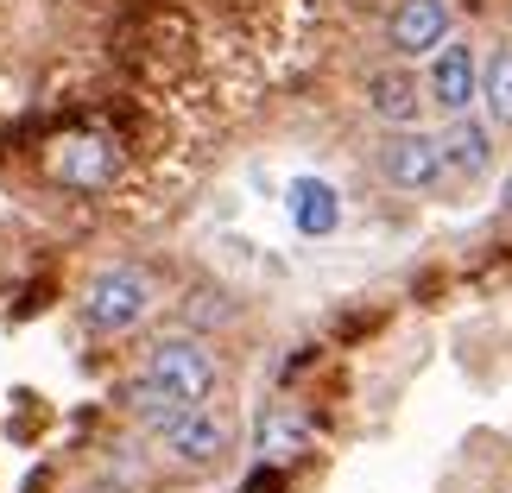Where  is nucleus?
I'll list each match as a JSON object with an SVG mask.
<instances>
[{
	"instance_id": "f257e3e1",
	"label": "nucleus",
	"mask_w": 512,
	"mask_h": 493,
	"mask_svg": "<svg viewBox=\"0 0 512 493\" xmlns=\"http://www.w3.org/2000/svg\"><path fill=\"white\" fill-rule=\"evenodd\" d=\"M209 392H215V354L196 342V335H165V342L146 354L140 380H133V411L159 430L177 411H196Z\"/></svg>"
},
{
	"instance_id": "f03ea898",
	"label": "nucleus",
	"mask_w": 512,
	"mask_h": 493,
	"mask_svg": "<svg viewBox=\"0 0 512 493\" xmlns=\"http://www.w3.org/2000/svg\"><path fill=\"white\" fill-rule=\"evenodd\" d=\"M152 304H159V285L140 266H102L83 291V317L102 335H127L140 317H152Z\"/></svg>"
},
{
	"instance_id": "7ed1b4c3",
	"label": "nucleus",
	"mask_w": 512,
	"mask_h": 493,
	"mask_svg": "<svg viewBox=\"0 0 512 493\" xmlns=\"http://www.w3.org/2000/svg\"><path fill=\"white\" fill-rule=\"evenodd\" d=\"M45 171L57 177V184H70V190H108L114 184V171H121V152H114L102 133H64V140H51L45 152Z\"/></svg>"
},
{
	"instance_id": "20e7f679",
	"label": "nucleus",
	"mask_w": 512,
	"mask_h": 493,
	"mask_svg": "<svg viewBox=\"0 0 512 493\" xmlns=\"http://www.w3.org/2000/svg\"><path fill=\"white\" fill-rule=\"evenodd\" d=\"M380 171L392 190H437L443 184V159H437V140L430 133H411V127H392L386 146H380Z\"/></svg>"
},
{
	"instance_id": "39448f33",
	"label": "nucleus",
	"mask_w": 512,
	"mask_h": 493,
	"mask_svg": "<svg viewBox=\"0 0 512 493\" xmlns=\"http://www.w3.org/2000/svg\"><path fill=\"white\" fill-rule=\"evenodd\" d=\"M159 443H165V456L184 462V468H215L228 456V424L196 405V411H177L171 424H159Z\"/></svg>"
},
{
	"instance_id": "423d86ee",
	"label": "nucleus",
	"mask_w": 512,
	"mask_h": 493,
	"mask_svg": "<svg viewBox=\"0 0 512 493\" xmlns=\"http://www.w3.org/2000/svg\"><path fill=\"white\" fill-rule=\"evenodd\" d=\"M475 83H481V64H475V51L462 45V38H443L437 51H430V102H437L449 121L456 114H468L475 108Z\"/></svg>"
},
{
	"instance_id": "0eeeda50",
	"label": "nucleus",
	"mask_w": 512,
	"mask_h": 493,
	"mask_svg": "<svg viewBox=\"0 0 512 493\" xmlns=\"http://www.w3.org/2000/svg\"><path fill=\"white\" fill-rule=\"evenodd\" d=\"M449 38V0H399L386 13V45L399 57H430Z\"/></svg>"
},
{
	"instance_id": "6e6552de",
	"label": "nucleus",
	"mask_w": 512,
	"mask_h": 493,
	"mask_svg": "<svg viewBox=\"0 0 512 493\" xmlns=\"http://www.w3.org/2000/svg\"><path fill=\"white\" fill-rule=\"evenodd\" d=\"M437 159H443V177H481L494 165V127L456 114V121L437 133Z\"/></svg>"
},
{
	"instance_id": "1a4fd4ad",
	"label": "nucleus",
	"mask_w": 512,
	"mask_h": 493,
	"mask_svg": "<svg viewBox=\"0 0 512 493\" xmlns=\"http://www.w3.org/2000/svg\"><path fill=\"white\" fill-rule=\"evenodd\" d=\"M418 102L424 95H418V76L411 70H373L367 76V108L380 114L386 127H411L418 121Z\"/></svg>"
},
{
	"instance_id": "9d476101",
	"label": "nucleus",
	"mask_w": 512,
	"mask_h": 493,
	"mask_svg": "<svg viewBox=\"0 0 512 493\" xmlns=\"http://www.w3.org/2000/svg\"><path fill=\"white\" fill-rule=\"evenodd\" d=\"M336 222H342V196L329 190L323 177H298V184H291V228L317 241V234H329Z\"/></svg>"
},
{
	"instance_id": "9b49d317",
	"label": "nucleus",
	"mask_w": 512,
	"mask_h": 493,
	"mask_svg": "<svg viewBox=\"0 0 512 493\" xmlns=\"http://www.w3.org/2000/svg\"><path fill=\"white\" fill-rule=\"evenodd\" d=\"M475 102L487 108V121H494V127H512V45H494V57L481 64Z\"/></svg>"
},
{
	"instance_id": "f8f14e48",
	"label": "nucleus",
	"mask_w": 512,
	"mask_h": 493,
	"mask_svg": "<svg viewBox=\"0 0 512 493\" xmlns=\"http://www.w3.org/2000/svg\"><path fill=\"white\" fill-rule=\"evenodd\" d=\"M304 449H310L304 418H291V411H266L260 418V456L266 462H298Z\"/></svg>"
},
{
	"instance_id": "ddd939ff",
	"label": "nucleus",
	"mask_w": 512,
	"mask_h": 493,
	"mask_svg": "<svg viewBox=\"0 0 512 493\" xmlns=\"http://www.w3.org/2000/svg\"><path fill=\"white\" fill-rule=\"evenodd\" d=\"M500 203H506V215H512V177H506V196H500Z\"/></svg>"
}]
</instances>
